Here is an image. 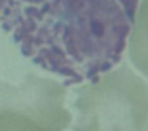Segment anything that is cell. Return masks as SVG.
<instances>
[{"mask_svg": "<svg viewBox=\"0 0 148 131\" xmlns=\"http://www.w3.org/2000/svg\"><path fill=\"white\" fill-rule=\"evenodd\" d=\"M66 85L29 73L19 84L0 79V131H65Z\"/></svg>", "mask_w": 148, "mask_h": 131, "instance_id": "3957f363", "label": "cell"}, {"mask_svg": "<svg viewBox=\"0 0 148 131\" xmlns=\"http://www.w3.org/2000/svg\"><path fill=\"white\" fill-rule=\"evenodd\" d=\"M73 131H148V84L128 65L76 90Z\"/></svg>", "mask_w": 148, "mask_h": 131, "instance_id": "7a4b0ae2", "label": "cell"}, {"mask_svg": "<svg viewBox=\"0 0 148 131\" xmlns=\"http://www.w3.org/2000/svg\"><path fill=\"white\" fill-rule=\"evenodd\" d=\"M139 0H0V27L30 62L65 79L95 81L121 62Z\"/></svg>", "mask_w": 148, "mask_h": 131, "instance_id": "6da1fadb", "label": "cell"}, {"mask_svg": "<svg viewBox=\"0 0 148 131\" xmlns=\"http://www.w3.org/2000/svg\"><path fill=\"white\" fill-rule=\"evenodd\" d=\"M129 57L140 73L148 76V0H139L129 33Z\"/></svg>", "mask_w": 148, "mask_h": 131, "instance_id": "277c9868", "label": "cell"}]
</instances>
